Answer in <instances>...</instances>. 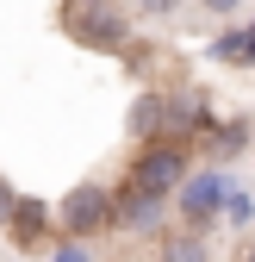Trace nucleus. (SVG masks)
Segmentation results:
<instances>
[{"label":"nucleus","mask_w":255,"mask_h":262,"mask_svg":"<svg viewBox=\"0 0 255 262\" xmlns=\"http://www.w3.org/2000/svg\"><path fill=\"white\" fill-rule=\"evenodd\" d=\"M62 31L87 50H124L131 38V13L118 0H62Z\"/></svg>","instance_id":"obj_1"},{"label":"nucleus","mask_w":255,"mask_h":262,"mask_svg":"<svg viewBox=\"0 0 255 262\" xmlns=\"http://www.w3.org/2000/svg\"><path fill=\"white\" fill-rule=\"evenodd\" d=\"M187 181V150L174 138H149L131 162V187L137 193H156V200H174V187Z\"/></svg>","instance_id":"obj_2"},{"label":"nucleus","mask_w":255,"mask_h":262,"mask_svg":"<svg viewBox=\"0 0 255 262\" xmlns=\"http://www.w3.org/2000/svg\"><path fill=\"white\" fill-rule=\"evenodd\" d=\"M56 225H62V237H100V231H112V187H100V181H81V187H69L62 193V206H56Z\"/></svg>","instance_id":"obj_3"},{"label":"nucleus","mask_w":255,"mask_h":262,"mask_svg":"<svg viewBox=\"0 0 255 262\" xmlns=\"http://www.w3.org/2000/svg\"><path fill=\"white\" fill-rule=\"evenodd\" d=\"M174 200H181V225L206 231V225H212V212L224 206V181H218V175H193V169H187V181L174 187Z\"/></svg>","instance_id":"obj_4"},{"label":"nucleus","mask_w":255,"mask_h":262,"mask_svg":"<svg viewBox=\"0 0 255 262\" xmlns=\"http://www.w3.org/2000/svg\"><path fill=\"white\" fill-rule=\"evenodd\" d=\"M156 219H162V200H156V193H137L131 181L112 193V225L118 231H156Z\"/></svg>","instance_id":"obj_5"},{"label":"nucleus","mask_w":255,"mask_h":262,"mask_svg":"<svg viewBox=\"0 0 255 262\" xmlns=\"http://www.w3.org/2000/svg\"><path fill=\"white\" fill-rule=\"evenodd\" d=\"M156 262H212V244L193 225H174V231L156 237Z\"/></svg>","instance_id":"obj_6"},{"label":"nucleus","mask_w":255,"mask_h":262,"mask_svg":"<svg viewBox=\"0 0 255 262\" xmlns=\"http://www.w3.org/2000/svg\"><path fill=\"white\" fill-rule=\"evenodd\" d=\"M131 138H137V144L162 138V94H137V106H131Z\"/></svg>","instance_id":"obj_7"},{"label":"nucleus","mask_w":255,"mask_h":262,"mask_svg":"<svg viewBox=\"0 0 255 262\" xmlns=\"http://www.w3.org/2000/svg\"><path fill=\"white\" fill-rule=\"evenodd\" d=\"M131 7H137V19H174L181 0H131Z\"/></svg>","instance_id":"obj_8"},{"label":"nucleus","mask_w":255,"mask_h":262,"mask_svg":"<svg viewBox=\"0 0 255 262\" xmlns=\"http://www.w3.org/2000/svg\"><path fill=\"white\" fill-rule=\"evenodd\" d=\"M224 212H231L237 225H249V219H255V200H249V193H224Z\"/></svg>","instance_id":"obj_9"},{"label":"nucleus","mask_w":255,"mask_h":262,"mask_svg":"<svg viewBox=\"0 0 255 262\" xmlns=\"http://www.w3.org/2000/svg\"><path fill=\"white\" fill-rule=\"evenodd\" d=\"M50 262H93V250H87V244H81V237H69V244H62V250H56V256H50Z\"/></svg>","instance_id":"obj_10"},{"label":"nucleus","mask_w":255,"mask_h":262,"mask_svg":"<svg viewBox=\"0 0 255 262\" xmlns=\"http://www.w3.org/2000/svg\"><path fill=\"white\" fill-rule=\"evenodd\" d=\"M199 7H206V13H218V19H231V13L243 7V0H199Z\"/></svg>","instance_id":"obj_11"},{"label":"nucleus","mask_w":255,"mask_h":262,"mask_svg":"<svg viewBox=\"0 0 255 262\" xmlns=\"http://www.w3.org/2000/svg\"><path fill=\"white\" fill-rule=\"evenodd\" d=\"M243 62H255V25L243 31Z\"/></svg>","instance_id":"obj_12"},{"label":"nucleus","mask_w":255,"mask_h":262,"mask_svg":"<svg viewBox=\"0 0 255 262\" xmlns=\"http://www.w3.org/2000/svg\"><path fill=\"white\" fill-rule=\"evenodd\" d=\"M237 262H255V244H249V250H243V256H237Z\"/></svg>","instance_id":"obj_13"}]
</instances>
